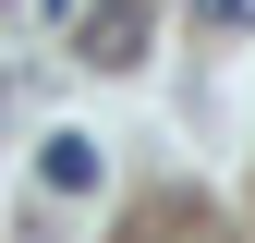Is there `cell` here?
<instances>
[{"label":"cell","instance_id":"3","mask_svg":"<svg viewBox=\"0 0 255 243\" xmlns=\"http://www.w3.org/2000/svg\"><path fill=\"white\" fill-rule=\"evenodd\" d=\"M207 24H255V0H207Z\"/></svg>","mask_w":255,"mask_h":243},{"label":"cell","instance_id":"2","mask_svg":"<svg viewBox=\"0 0 255 243\" xmlns=\"http://www.w3.org/2000/svg\"><path fill=\"white\" fill-rule=\"evenodd\" d=\"M37 182H49V195H98V182H110L98 134H49V146H37Z\"/></svg>","mask_w":255,"mask_h":243},{"label":"cell","instance_id":"1","mask_svg":"<svg viewBox=\"0 0 255 243\" xmlns=\"http://www.w3.org/2000/svg\"><path fill=\"white\" fill-rule=\"evenodd\" d=\"M146 0H98V12H85V61H98V73H134V61H146Z\"/></svg>","mask_w":255,"mask_h":243}]
</instances>
